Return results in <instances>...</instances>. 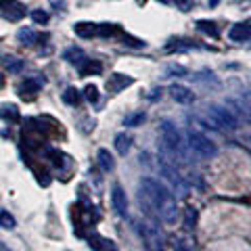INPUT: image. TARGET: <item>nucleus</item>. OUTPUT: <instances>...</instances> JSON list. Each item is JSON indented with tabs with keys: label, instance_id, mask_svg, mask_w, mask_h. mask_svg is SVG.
Here are the masks:
<instances>
[{
	"label": "nucleus",
	"instance_id": "obj_1",
	"mask_svg": "<svg viewBox=\"0 0 251 251\" xmlns=\"http://www.w3.org/2000/svg\"><path fill=\"white\" fill-rule=\"evenodd\" d=\"M138 201H140V205H145L147 211H155L166 224L176 222V218H178L176 199L161 182H157V180H153V178L140 180Z\"/></svg>",
	"mask_w": 251,
	"mask_h": 251
},
{
	"label": "nucleus",
	"instance_id": "obj_2",
	"mask_svg": "<svg viewBox=\"0 0 251 251\" xmlns=\"http://www.w3.org/2000/svg\"><path fill=\"white\" fill-rule=\"evenodd\" d=\"M186 145L199 157H205V159H211V157H216V153H218V147L211 143L207 136H203L201 132H195V130L186 132Z\"/></svg>",
	"mask_w": 251,
	"mask_h": 251
},
{
	"label": "nucleus",
	"instance_id": "obj_3",
	"mask_svg": "<svg viewBox=\"0 0 251 251\" xmlns=\"http://www.w3.org/2000/svg\"><path fill=\"white\" fill-rule=\"evenodd\" d=\"M159 132H161V140H163V145H166L168 151L172 153H178V155H182L184 153V143H182V134L178 132V128L172 122H161L159 124Z\"/></svg>",
	"mask_w": 251,
	"mask_h": 251
},
{
	"label": "nucleus",
	"instance_id": "obj_4",
	"mask_svg": "<svg viewBox=\"0 0 251 251\" xmlns=\"http://www.w3.org/2000/svg\"><path fill=\"white\" fill-rule=\"evenodd\" d=\"M207 113L211 117L216 128H226V130H234L237 128V117H234L226 107H220V105H211L207 107Z\"/></svg>",
	"mask_w": 251,
	"mask_h": 251
},
{
	"label": "nucleus",
	"instance_id": "obj_5",
	"mask_svg": "<svg viewBox=\"0 0 251 251\" xmlns=\"http://www.w3.org/2000/svg\"><path fill=\"white\" fill-rule=\"evenodd\" d=\"M136 230L140 234V239L147 243V247H151V249H159L161 247L163 237H161V232H159V228H157L155 224H147V222L136 224Z\"/></svg>",
	"mask_w": 251,
	"mask_h": 251
},
{
	"label": "nucleus",
	"instance_id": "obj_6",
	"mask_svg": "<svg viewBox=\"0 0 251 251\" xmlns=\"http://www.w3.org/2000/svg\"><path fill=\"white\" fill-rule=\"evenodd\" d=\"M0 15L9 21H19L25 17V6L19 0H0Z\"/></svg>",
	"mask_w": 251,
	"mask_h": 251
},
{
	"label": "nucleus",
	"instance_id": "obj_7",
	"mask_svg": "<svg viewBox=\"0 0 251 251\" xmlns=\"http://www.w3.org/2000/svg\"><path fill=\"white\" fill-rule=\"evenodd\" d=\"M161 174H163V178H166L168 182H170L172 191H176V193L180 195V197H186V195H188V186L184 184V180L180 178L174 170H172L170 166H166V163H163V166H161Z\"/></svg>",
	"mask_w": 251,
	"mask_h": 251
},
{
	"label": "nucleus",
	"instance_id": "obj_8",
	"mask_svg": "<svg viewBox=\"0 0 251 251\" xmlns=\"http://www.w3.org/2000/svg\"><path fill=\"white\" fill-rule=\"evenodd\" d=\"M228 38H230L232 42L251 40V19L243 21V23H237V25H232L230 31H228Z\"/></svg>",
	"mask_w": 251,
	"mask_h": 251
},
{
	"label": "nucleus",
	"instance_id": "obj_9",
	"mask_svg": "<svg viewBox=\"0 0 251 251\" xmlns=\"http://www.w3.org/2000/svg\"><path fill=\"white\" fill-rule=\"evenodd\" d=\"M111 203H113V209L117 211V216H128V197H126L122 186H113Z\"/></svg>",
	"mask_w": 251,
	"mask_h": 251
},
{
	"label": "nucleus",
	"instance_id": "obj_10",
	"mask_svg": "<svg viewBox=\"0 0 251 251\" xmlns=\"http://www.w3.org/2000/svg\"><path fill=\"white\" fill-rule=\"evenodd\" d=\"M170 94H172V99H174L176 103H182V105H188V103H193L195 100L193 90L186 88V86H182V84H172L170 86Z\"/></svg>",
	"mask_w": 251,
	"mask_h": 251
},
{
	"label": "nucleus",
	"instance_id": "obj_11",
	"mask_svg": "<svg viewBox=\"0 0 251 251\" xmlns=\"http://www.w3.org/2000/svg\"><path fill=\"white\" fill-rule=\"evenodd\" d=\"M132 84H134V77L124 75V74H113V75H109V80H107V90L109 92H122L126 86H132Z\"/></svg>",
	"mask_w": 251,
	"mask_h": 251
},
{
	"label": "nucleus",
	"instance_id": "obj_12",
	"mask_svg": "<svg viewBox=\"0 0 251 251\" xmlns=\"http://www.w3.org/2000/svg\"><path fill=\"white\" fill-rule=\"evenodd\" d=\"M38 90H40V80H25L19 86V97L23 100H34Z\"/></svg>",
	"mask_w": 251,
	"mask_h": 251
},
{
	"label": "nucleus",
	"instance_id": "obj_13",
	"mask_svg": "<svg viewBox=\"0 0 251 251\" xmlns=\"http://www.w3.org/2000/svg\"><path fill=\"white\" fill-rule=\"evenodd\" d=\"M77 69H80V75H99L100 72H103V65H100L99 61H92V59H84L80 65H77Z\"/></svg>",
	"mask_w": 251,
	"mask_h": 251
},
{
	"label": "nucleus",
	"instance_id": "obj_14",
	"mask_svg": "<svg viewBox=\"0 0 251 251\" xmlns=\"http://www.w3.org/2000/svg\"><path fill=\"white\" fill-rule=\"evenodd\" d=\"M97 157H99V166L103 168L105 172H111V170L115 168V159H113V155L109 153L107 149H99Z\"/></svg>",
	"mask_w": 251,
	"mask_h": 251
},
{
	"label": "nucleus",
	"instance_id": "obj_15",
	"mask_svg": "<svg viewBox=\"0 0 251 251\" xmlns=\"http://www.w3.org/2000/svg\"><path fill=\"white\" fill-rule=\"evenodd\" d=\"M63 59H65L67 63H74V65H80V63L86 59V54L82 49H77V46H72V49H67L65 52H63Z\"/></svg>",
	"mask_w": 251,
	"mask_h": 251
},
{
	"label": "nucleus",
	"instance_id": "obj_16",
	"mask_svg": "<svg viewBox=\"0 0 251 251\" xmlns=\"http://www.w3.org/2000/svg\"><path fill=\"white\" fill-rule=\"evenodd\" d=\"M74 31L77 36H82V38H90V36H97V23H75L74 25Z\"/></svg>",
	"mask_w": 251,
	"mask_h": 251
},
{
	"label": "nucleus",
	"instance_id": "obj_17",
	"mask_svg": "<svg viewBox=\"0 0 251 251\" xmlns=\"http://www.w3.org/2000/svg\"><path fill=\"white\" fill-rule=\"evenodd\" d=\"M130 145H132V138L126 134V132H120V134L115 136V149L120 155H126L130 151Z\"/></svg>",
	"mask_w": 251,
	"mask_h": 251
},
{
	"label": "nucleus",
	"instance_id": "obj_18",
	"mask_svg": "<svg viewBox=\"0 0 251 251\" xmlns=\"http://www.w3.org/2000/svg\"><path fill=\"white\" fill-rule=\"evenodd\" d=\"M17 40H19L21 44H25V46H31V44L38 40V36H36V31L31 29V27H21V29L17 31Z\"/></svg>",
	"mask_w": 251,
	"mask_h": 251
},
{
	"label": "nucleus",
	"instance_id": "obj_19",
	"mask_svg": "<svg viewBox=\"0 0 251 251\" xmlns=\"http://www.w3.org/2000/svg\"><path fill=\"white\" fill-rule=\"evenodd\" d=\"M197 29H199V31H203V34L211 36V38H218V36H220V29H218V25H216L214 21H205V19H201V21H197Z\"/></svg>",
	"mask_w": 251,
	"mask_h": 251
},
{
	"label": "nucleus",
	"instance_id": "obj_20",
	"mask_svg": "<svg viewBox=\"0 0 251 251\" xmlns=\"http://www.w3.org/2000/svg\"><path fill=\"white\" fill-rule=\"evenodd\" d=\"M195 224H197V209L186 207L184 209V228L191 230V228H195Z\"/></svg>",
	"mask_w": 251,
	"mask_h": 251
},
{
	"label": "nucleus",
	"instance_id": "obj_21",
	"mask_svg": "<svg viewBox=\"0 0 251 251\" xmlns=\"http://www.w3.org/2000/svg\"><path fill=\"white\" fill-rule=\"evenodd\" d=\"M80 99H82V94H80V90H75V88H67L65 92H63V100H65L67 105H77L80 103Z\"/></svg>",
	"mask_w": 251,
	"mask_h": 251
},
{
	"label": "nucleus",
	"instance_id": "obj_22",
	"mask_svg": "<svg viewBox=\"0 0 251 251\" xmlns=\"http://www.w3.org/2000/svg\"><path fill=\"white\" fill-rule=\"evenodd\" d=\"M145 122V113H130L124 117V126H128V128H136Z\"/></svg>",
	"mask_w": 251,
	"mask_h": 251
},
{
	"label": "nucleus",
	"instance_id": "obj_23",
	"mask_svg": "<svg viewBox=\"0 0 251 251\" xmlns=\"http://www.w3.org/2000/svg\"><path fill=\"white\" fill-rule=\"evenodd\" d=\"M0 226L6 230H13L15 226H17V222H15V218L9 214V211H0Z\"/></svg>",
	"mask_w": 251,
	"mask_h": 251
},
{
	"label": "nucleus",
	"instance_id": "obj_24",
	"mask_svg": "<svg viewBox=\"0 0 251 251\" xmlns=\"http://www.w3.org/2000/svg\"><path fill=\"white\" fill-rule=\"evenodd\" d=\"M0 115H2L4 120H13V122L19 120V111H17V107L15 105H4L2 111H0Z\"/></svg>",
	"mask_w": 251,
	"mask_h": 251
},
{
	"label": "nucleus",
	"instance_id": "obj_25",
	"mask_svg": "<svg viewBox=\"0 0 251 251\" xmlns=\"http://www.w3.org/2000/svg\"><path fill=\"white\" fill-rule=\"evenodd\" d=\"M4 65H6V69H9V72L17 74V72H21V69H23V61L15 59V57H9V59L4 61Z\"/></svg>",
	"mask_w": 251,
	"mask_h": 251
},
{
	"label": "nucleus",
	"instance_id": "obj_26",
	"mask_svg": "<svg viewBox=\"0 0 251 251\" xmlns=\"http://www.w3.org/2000/svg\"><path fill=\"white\" fill-rule=\"evenodd\" d=\"M84 97L90 100V103H97L99 100V88L97 86H86L84 88Z\"/></svg>",
	"mask_w": 251,
	"mask_h": 251
},
{
	"label": "nucleus",
	"instance_id": "obj_27",
	"mask_svg": "<svg viewBox=\"0 0 251 251\" xmlns=\"http://www.w3.org/2000/svg\"><path fill=\"white\" fill-rule=\"evenodd\" d=\"M31 19H34L36 23H46V21H49V13L40 11V9H38V11H31Z\"/></svg>",
	"mask_w": 251,
	"mask_h": 251
},
{
	"label": "nucleus",
	"instance_id": "obj_28",
	"mask_svg": "<svg viewBox=\"0 0 251 251\" xmlns=\"http://www.w3.org/2000/svg\"><path fill=\"white\" fill-rule=\"evenodd\" d=\"M168 74H170V75H174V74L186 75V69H184V67H180V65H170V67H168Z\"/></svg>",
	"mask_w": 251,
	"mask_h": 251
},
{
	"label": "nucleus",
	"instance_id": "obj_29",
	"mask_svg": "<svg viewBox=\"0 0 251 251\" xmlns=\"http://www.w3.org/2000/svg\"><path fill=\"white\" fill-rule=\"evenodd\" d=\"M4 86V75H0V88H2Z\"/></svg>",
	"mask_w": 251,
	"mask_h": 251
}]
</instances>
